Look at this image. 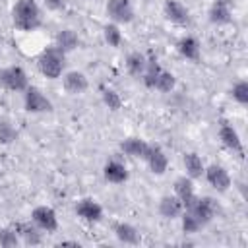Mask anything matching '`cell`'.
Wrapping results in <instances>:
<instances>
[{
    "mask_svg": "<svg viewBox=\"0 0 248 248\" xmlns=\"http://www.w3.org/2000/svg\"><path fill=\"white\" fill-rule=\"evenodd\" d=\"M12 19L19 31H35L43 23L41 8L35 0H17L12 10Z\"/></svg>",
    "mask_w": 248,
    "mask_h": 248,
    "instance_id": "obj_1",
    "label": "cell"
},
{
    "mask_svg": "<svg viewBox=\"0 0 248 248\" xmlns=\"http://www.w3.org/2000/svg\"><path fill=\"white\" fill-rule=\"evenodd\" d=\"M37 66H39V72L48 78V79H58L64 72V66H66V52H62L58 46H48L41 52L39 60H37Z\"/></svg>",
    "mask_w": 248,
    "mask_h": 248,
    "instance_id": "obj_2",
    "label": "cell"
},
{
    "mask_svg": "<svg viewBox=\"0 0 248 248\" xmlns=\"http://www.w3.org/2000/svg\"><path fill=\"white\" fill-rule=\"evenodd\" d=\"M0 87L16 93H23L29 87L27 74L21 66H6L0 70Z\"/></svg>",
    "mask_w": 248,
    "mask_h": 248,
    "instance_id": "obj_3",
    "label": "cell"
},
{
    "mask_svg": "<svg viewBox=\"0 0 248 248\" xmlns=\"http://www.w3.org/2000/svg\"><path fill=\"white\" fill-rule=\"evenodd\" d=\"M23 107L27 112H50L52 110V103L50 99L35 85H29L25 91H23Z\"/></svg>",
    "mask_w": 248,
    "mask_h": 248,
    "instance_id": "obj_4",
    "label": "cell"
},
{
    "mask_svg": "<svg viewBox=\"0 0 248 248\" xmlns=\"http://www.w3.org/2000/svg\"><path fill=\"white\" fill-rule=\"evenodd\" d=\"M186 211H190L202 225H207L219 211V203L211 196H202V198H196L194 203L190 207H186Z\"/></svg>",
    "mask_w": 248,
    "mask_h": 248,
    "instance_id": "obj_5",
    "label": "cell"
},
{
    "mask_svg": "<svg viewBox=\"0 0 248 248\" xmlns=\"http://www.w3.org/2000/svg\"><path fill=\"white\" fill-rule=\"evenodd\" d=\"M31 221L45 232H54L58 229V217L50 205H37L31 211Z\"/></svg>",
    "mask_w": 248,
    "mask_h": 248,
    "instance_id": "obj_6",
    "label": "cell"
},
{
    "mask_svg": "<svg viewBox=\"0 0 248 248\" xmlns=\"http://www.w3.org/2000/svg\"><path fill=\"white\" fill-rule=\"evenodd\" d=\"M203 176H205L207 184L213 190H217V192H227L231 188V174L221 165H209V167H205Z\"/></svg>",
    "mask_w": 248,
    "mask_h": 248,
    "instance_id": "obj_7",
    "label": "cell"
},
{
    "mask_svg": "<svg viewBox=\"0 0 248 248\" xmlns=\"http://www.w3.org/2000/svg\"><path fill=\"white\" fill-rule=\"evenodd\" d=\"M107 16L112 19V23H130L134 19V8L130 0H108Z\"/></svg>",
    "mask_w": 248,
    "mask_h": 248,
    "instance_id": "obj_8",
    "label": "cell"
},
{
    "mask_svg": "<svg viewBox=\"0 0 248 248\" xmlns=\"http://www.w3.org/2000/svg\"><path fill=\"white\" fill-rule=\"evenodd\" d=\"M76 215L87 223H97L103 219V207L93 198H83L76 203Z\"/></svg>",
    "mask_w": 248,
    "mask_h": 248,
    "instance_id": "obj_9",
    "label": "cell"
},
{
    "mask_svg": "<svg viewBox=\"0 0 248 248\" xmlns=\"http://www.w3.org/2000/svg\"><path fill=\"white\" fill-rule=\"evenodd\" d=\"M163 12H165V17H167L170 23L186 25V23L190 21V12H188V8H186L182 2H178V0H165Z\"/></svg>",
    "mask_w": 248,
    "mask_h": 248,
    "instance_id": "obj_10",
    "label": "cell"
},
{
    "mask_svg": "<svg viewBox=\"0 0 248 248\" xmlns=\"http://www.w3.org/2000/svg\"><path fill=\"white\" fill-rule=\"evenodd\" d=\"M219 140H221V143H223L227 149H231V151H234V153H238V155L244 153L242 140H240L238 132H236L229 122H221V126H219Z\"/></svg>",
    "mask_w": 248,
    "mask_h": 248,
    "instance_id": "obj_11",
    "label": "cell"
},
{
    "mask_svg": "<svg viewBox=\"0 0 248 248\" xmlns=\"http://www.w3.org/2000/svg\"><path fill=\"white\" fill-rule=\"evenodd\" d=\"M143 161L147 163V167H149V170H151L153 174H165V170H167V167H169V157H167L165 151H163L159 145H155V143L149 145V151H147V155H145Z\"/></svg>",
    "mask_w": 248,
    "mask_h": 248,
    "instance_id": "obj_12",
    "label": "cell"
},
{
    "mask_svg": "<svg viewBox=\"0 0 248 248\" xmlns=\"http://www.w3.org/2000/svg\"><path fill=\"white\" fill-rule=\"evenodd\" d=\"M62 85L70 95H79L89 87V81H87V76L83 72L72 70V72H66L62 76Z\"/></svg>",
    "mask_w": 248,
    "mask_h": 248,
    "instance_id": "obj_13",
    "label": "cell"
},
{
    "mask_svg": "<svg viewBox=\"0 0 248 248\" xmlns=\"http://www.w3.org/2000/svg\"><path fill=\"white\" fill-rule=\"evenodd\" d=\"M174 196L182 202L184 209H186V207H190V205L194 203V200H196L198 196H196L194 182H192V178H190V176H178V178L174 180Z\"/></svg>",
    "mask_w": 248,
    "mask_h": 248,
    "instance_id": "obj_14",
    "label": "cell"
},
{
    "mask_svg": "<svg viewBox=\"0 0 248 248\" xmlns=\"http://www.w3.org/2000/svg\"><path fill=\"white\" fill-rule=\"evenodd\" d=\"M209 21L213 25H225L231 23L232 12H231V0H215L209 8Z\"/></svg>",
    "mask_w": 248,
    "mask_h": 248,
    "instance_id": "obj_15",
    "label": "cell"
},
{
    "mask_svg": "<svg viewBox=\"0 0 248 248\" xmlns=\"http://www.w3.org/2000/svg\"><path fill=\"white\" fill-rule=\"evenodd\" d=\"M176 50L180 52V56H184L186 60H192V62H198L200 60V54H202V46H200V41L192 35H184L178 39L176 43Z\"/></svg>",
    "mask_w": 248,
    "mask_h": 248,
    "instance_id": "obj_16",
    "label": "cell"
},
{
    "mask_svg": "<svg viewBox=\"0 0 248 248\" xmlns=\"http://www.w3.org/2000/svg\"><path fill=\"white\" fill-rule=\"evenodd\" d=\"M103 176L107 182H112V184H122L128 180V169L124 163L116 161V159H110L105 163L103 167Z\"/></svg>",
    "mask_w": 248,
    "mask_h": 248,
    "instance_id": "obj_17",
    "label": "cell"
},
{
    "mask_svg": "<svg viewBox=\"0 0 248 248\" xmlns=\"http://www.w3.org/2000/svg\"><path fill=\"white\" fill-rule=\"evenodd\" d=\"M184 211V205L182 202L174 196V194H167L161 198L159 202V215L165 217V219H178Z\"/></svg>",
    "mask_w": 248,
    "mask_h": 248,
    "instance_id": "obj_18",
    "label": "cell"
},
{
    "mask_svg": "<svg viewBox=\"0 0 248 248\" xmlns=\"http://www.w3.org/2000/svg\"><path fill=\"white\" fill-rule=\"evenodd\" d=\"M14 229L17 232V236L25 244H29V246H35V244H41L43 242V232H41V229L33 221L31 223H17Z\"/></svg>",
    "mask_w": 248,
    "mask_h": 248,
    "instance_id": "obj_19",
    "label": "cell"
},
{
    "mask_svg": "<svg viewBox=\"0 0 248 248\" xmlns=\"http://www.w3.org/2000/svg\"><path fill=\"white\" fill-rule=\"evenodd\" d=\"M149 145H151V143H147V141L141 140V138H126V140L120 143V149H122L126 155L134 157V159H145V155H147V151H149Z\"/></svg>",
    "mask_w": 248,
    "mask_h": 248,
    "instance_id": "obj_20",
    "label": "cell"
},
{
    "mask_svg": "<svg viewBox=\"0 0 248 248\" xmlns=\"http://www.w3.org/2000/svg\"><path fill=\"white\" fill-rule=\"evenodd\" d=\"M78 45H79V37L74 29H60L54 37V46H58L62 52H70L78 48Z\"/></svg>",
    "mask_w": 248,
    "mask_h": 248,
    "instance_id": "obj_21",
    "label": "cell"
},
{
    "mask_svg": "<svg viewBox=\"0 0 248 248\" xmlns=\"http://www.w3.org/2000/svg\"><path fill=\"white\" fill-rule=\"evenodd\" d=\"M182 163H184V169H186V176H190L192 180H194V178H202V176H203L205 165H203V161H202V157H200L198 153H194V151L184 153Z\"/></svg>",
    "mask_w": 248,
    "mask_h": 248,
    "instance_id": "obj_22",
    "label": "cell"
},
{
    "mask_svg": "<svg viewBox=\"0 0 248 248\" xmlns=\"http://www.w3.org/2000/svg\"><path fill=\"white\" fill-rule=\"evenodd\" d=\"M114 234L124 244H138L140 242V231L130 223H118L114 225Z\"/></svg>",
    "mask_w": 248,
    "mask_h": 248,
    "instance_id": "obj_23",
    "label": "cell"
},
{
    "mask_svg": "<svg viewBox=\"0 0 248 248\" xmlns=\"http://www.w3.org/2000/svg\"><path fill=\"white\" fill-rule=\"evenodd\" d=\"M145 64H147V58L141 52H130L126 56V70L134 78H141V74L145 72Z\"/></svg>",
    "mask_w": 248,
    "mask_h": 248,
    "instance_id": "obj_24",
    "label": "cell"
},
{
    "mask_svg": "<svg viewBox=\"0 0 248 248\" xmlns=\"http://www.w3.org/2000/svg\"><path fill=\"white\" fill-rule=\"evenodd\" d=\"M161 70H163V68H161V64L157 62V58H155V56H149V58H147V64H145V72L141 74L143 85L149 87V89H153V87H155V79H157V76H159Z\"/></svg>",
    "mask_w": 248,
    "mask_h": 248,
    "instance_id": "obj_25",
    "label": "cell"
},
{
    "mask_svg": "<svg viewBox=\"0 0 248 248\" xmlns=\"http://www.w3.org/2000/svg\"><path fill=\"white\" fill-rule=\"evenodd\" d=\"M103 37H105V43L108 46H120L122 45V31L118 27V23H107L103 27Z\"/></svg>",
    "mask_w": 248,
    "mask_h": 248,
    "instance_id": "obj_26",
    "label": "cell"
},
{
    "mask_svg": "<svg viewBox=\"0 0 248 248\" xmlns=\"http://www.w3.org/2000/svg\"><path fill=\"white\" fill-rule=\"evenodd\" d=\"M174 85H176L174 76L170 72H167V70H161L159 76H157V79H155V87L153 89H157L161 93H169V91L174 89Z\"/></svg>",
    "mask_w": 248,
    "mask_h": 248,
    "instance_id": "obj_27",
    "label": "cell"
},
{
    "mask_svg": "<svg viewBox=\"0 0 248 248\" xmlns=\"http://www.w3.org/2000/svg\"><path fill=\"white\" fill-rule=\"evenodd\" d=\"M101 99H103L105 107L110 108V110H118L122 107V99H120V95L112 87H103L101 89Z\"/></svg>",
    "mask_w": 248,
    "mask_h": 248,
    "instance_id": "obj_28",
    "label": "cell"
},
{
    "mask_svg": "<svg viewBox=\"0 0 248 248\" xmlns=\"http://www.w3.org/2000/svg\"><path fill=\"white\" fill-rule=\"evenodd\" d=\"M180 221H182V231H184V232H188V234L198 232V231L203 227V225H202V223H200V221H198V219H196V217H194L190 211H186V209L182 211Z\"/></svg>",
    "mask_w": 248,
    "mask_h": 248,
    "instance_id": "obj_29",
    "label": "cell"
},
{
    "mask_svg": "<svg viewBox=\"0 0 248 248\" xmlns=\"http://www.w3.org/2000/svg\"><path fill=\"white\" fill-rule=\"evenodd\" d=\"M232 99L238 103V105H248V83L244 79H238L234 85H232Z\"/></svg>",
    "mask_w": 248,
    "mask_h": 248,
    "instance_id": "obj_30",
    "label": "cell"
},
{
    "mask_svg": "<svg viewBox=\"0 0 248 248\" xmlns=\"http://www.w3.org/2000/svg\"><path fill=\"white\" fill-rule=\"evenodd\" d=\"M17 138L16 128L8 120H0V143H12Z\"/></svg>",
    "mask_w": 248,
    "mask_h": 248,
    "instance_id": "obj_31",
    "label": "cell"
},
{
    "mask_svg": "<svg viewBox=\"0 0 248 248\" xmlns=\"http://www.w3.org/2000/svg\"><path fill=\"white\" fill-rule=\"evenodd\" d=\"M17 242H19V236L16 229H0V246L12 248V246H17Z\"/></svg>",
    "mask_w": 248,
    "mask_h": 248,
    "instance_id": "obj_32",
    "label": "cell"
},
{
    "mask_svg": "<svg viewBox=\"0 0 248 248\" xmlns=\"http://www.w3.org/2000/svg\"><path fill=\"white\" fill-rule=\"evenodd\" d=\"M45 6L48 10H62L64 8V0H45Z\"/></svg>",
    "mask_w": 248,
    "mask_h": 248,
    "instance_id": "obj_33",
    "label": "cell"
}]
</instances>
